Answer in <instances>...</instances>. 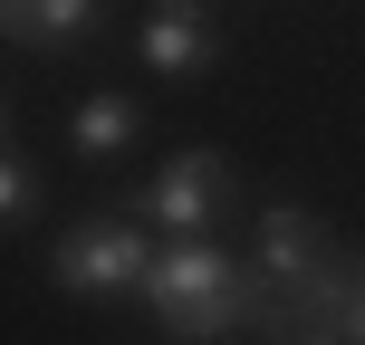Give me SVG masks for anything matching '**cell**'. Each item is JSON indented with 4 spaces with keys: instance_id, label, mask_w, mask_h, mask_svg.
<instances>
[{
    "instance_id": "6da1fadb",
    "label": "cell",
    "mask_w": 365,
    "mask_h": 345,
    "mask_svg": "<svg viewBox=\"0 0 365 345\" xmlns=\"http://www.w3.org/2000/svg\"><path fill=\"white\" fill-rule=\"evenodd\" d=\"M135 288L154 297V327H164V336H192V345L202 336H231L240 307H250V278H240L231 250H212L202 230H173V250H154Z\"/></svg>"
},
{
    "instance_id": "7a4b0ae2",
    "label": "cell",
    "mask_w": 365,
    "mask_h": 345,
    "mask_svg": "<svg viewBox=\"0 0 365 345\" xmlns=\"http://www.w3.org/2000/svg\"><path fill=\"white\" fill-rule=\"evenodd\" d=\"M145 230H135V221H77L68 240H58L48 250V269H58V288H135V278H145Z\"/></svg>"
},
{
    "instance_id": "3957f363",
    "label": "cell",
    "mask_w": 365,
    "mask_h": 345,
    "mask_svg": "<svg viewBox=\"0 0 365 345\" xmlns=\"http://www.w3.org/2000/svg\"><path fill=\"white\" fill-rule=\"evenodd\" d=\"M221 154H173L164 173H154V192H145V211L164 221V230H212V211H221Z\"/></svg>"
},
{
    "instance_id": "277c9868",
    "label": "cell",
    "mask_w": 365,
    "mask_h": 345,
    "mask_svg": "<svg viewBox=\"0 0 365 345\" xmlns=\"http://www.w3.org/2000/svg\"><path fill=\"white\" fill-rule=\"evenodd\" d=\"M212 10H192V0H154V19H145V68L154 77H192V68H212Z\"/></svg>"
},
{
    "instance_id": "5b68a950",
    "label": "cell",
    "mask_w": 365,
    "mask_h": 345,
    "mask_svg": "<svg viewBox=\"0 0 365 345\" xmlns=\"http://www.w3.org/2000/svg\"><path fill=\"white\" fill-rule=\"evenodd\" d=\"M87 19H96V0H0V29L19 48H68Z\"/></svg>"
},
{
    "instance_id": "8992f818",
    "label": "cell",
    "mask_w": 365,
    "mask_h": 345,
    "mask_svg": "<svg viewBox=\"0 0 365 345\" xmlns=\"http://www.w3.org/2000/svg\"><path fill=\"white\" fill-rule=\"evenodd\" d=\"M259 259H269V278H298V269L317 259V221L289 211V201H279V211H259Z\"/></svg>"
},
{
    "instance_id": "52a82bcc",
    "label": "cell",
    "mask_w": 365,
    "mask_h": 345,
    "mask_svg": "<svg viewBox=\"0 0 365 345\" xmlns=\"http://www.w3.org/2000/svg\"><path fill=\"white\" fill-rule=\"evenodd\" d=\"M135 144V106L125 96H96L87 115H77V154H125Z\"/></svg>"
},
{
    "instance_id": "ba28073f",
    "label": "cell",
    "mask_w": 365,
    "mask_h": 345,
    "mask_svg": "<svg viewBox=\"0 0 365 345\" xmlns=\"http://www.w3.org/2000/svg\"><path fill=\"white\" fill-rule=\"evenodd\" d=\"M336 336H346V345H365V259L346 269V297H336Z\"/></svg>"
},
{
    "instance_id": "9c48e42d",
    "label": "cell",
    "mask_w": 365,
    "mask_h": 345,
    "mask_svg": "<svg viewBox=\"0 0 365 345\" xmlns=\"http://www.w3.org/2000/svg\"><path fill=\"white\" fill-rule=\"evenodd\" d=\"M38 201V182H29V164H0V221H19Z\"/></svg>"
}]
</instances>
